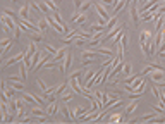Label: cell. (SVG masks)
<instances>
[{"label":"cell","instance_id":"6da1fadb","mask_svg":"<svg viewBox=\"0 0 165 124\" xmlns=\"http://www.w3.org/2000/svg\"><path fill=\"white\" fill-rule=\"evenodd\" d=\"M7 81H11L9 85H12V86H14L17 91H21V93L24 91V81H22L21 76H9Z\"/></svg>","mask_w":165,"mask_h":124},{"label":"cell","instance_id":"7a4b0ae2","mask_svg":"<svg viewBox=\"0 0 165 124\" xmlns=\"http://www.w3.org/2000/svg\"><path fill=\"white\" fill-rule=\"evenodd\" d=\"M22 59H24V52L16 53V55H12V57H9V59H5V60H4V64H2V69L9 67V66H12V64H17V62H21Z\"/></svg>","mask_w":165,"mask_h":124},{"label":"cell","instance_id":"3957f363","mask_svg":"<svg viewBox=\"0 0 165 124\" xmlns=\"http://www.w3.org/2000/svg\"><path fill=\"white\" fill-rule=\"evenodd\" d=\"M122 30H124V24L117 23V24H115V26H114V28H112V30H110V31H108V33H107V34H105V36H103V38H102V41H108V40H110V38H114V36H115V34H117V33H119V31H122Z\"/></svg>","mask_w":165,"mask_h":124},{"label":"cell","instance_id":"277c9868","mask_svg":"<svg viewBox=\"0 0 165 124\" xmlns=\"http://www.w3.org/2000/svg\"><path fill=\"white\" fill-rule=\"evenodd\" d=\"M93 7H95V11L98 12V16L102 19H105V21H108V19H110V14L107 12V9H105V5H103V4L96 2V4H93Z\"/></svg>","mask_w":165,"mask_h":124},{"label":"cell","instance_id":"5b68a950","mask_svg":"<svg viewBox=\"0 0 165 124\" xmlns=\"http://www.w3.org/2000/svg\"><path fill=\"white\" fill-rule=\"evenodd\" d=\"M71 64H72V53L67 52L66 53V60L60 64V72H62V74H67V69L71 67Z\"/></svg>","mask_w":165,"mask_h":124},{"label":"cell","instance_id":"8992f818","mask_svg":"<svg viewBox=\"0 0 165 124\" xmlns=\"http://www.w3.org/2000/svg\"><path fill=\"white\" fill-rule=\"evenodd\" d=\"M150 79H151V83H157V81H160V79H165V71L163 69H153L151 74H150Z\"/></svg>","mask_w":165,"mask_h":124},{"label":"cell","instance_id":"52a82bcc","mask_svg":"<svg viewBox=\"0 0 165 124\" xmlns=\"http://www.w3.org/2000/svg\"><path fill=\"white\" fill-rule=\"evenodd\" d=\"M131 21L134 26L140 23V17H138V2H134V0L131 2Z\"/></svg>","mask_w":165,"mask_h":124},{"label":"cell","instance_id":"ba28073f","mask_svg":"<svg viewBox=\"0 0 165 124\" xmlns=\"http://www.w3.org/2000/svg\"><path fill=\"white\" fill-rule=\"evenodd\" d=\"M45 110H47V116H55V114L59 112V98H57V100H52L50 105Z\"/></svg>","mask_w":165,"mask_h":124},{"label":"cell","instance_id":"9c48e42d","mask_svg":"<svg viewBox=\"0 0 165 124\" xmlns=\"http://www.w3.org/2000/svg\"><path fill=\"white\" fill-rule=\"evenodd\" d=\"M28 40L43 41L45 40V33H41V31H28Z\"/></svg>","mask_w":165,"mask_h":124},{"label":"cell","instance_id":"30bf717a","mask_svg":"<svg viewBox=\"0 0 165 124\" xmlns=\"http://www.w3.org/2000/svg\"><path fill=\"white\" fill-rule=\"evenodd\" d=\"M67 52H69V50H67V47H62V48L57 50V53H55L53 59H52V60H53V64H55V66L59 64L60 59H62V57H66V53H67Z\"/></svg>","mask_w":165,"mask_h":124},{"label":"cell","instance_id":"8fae6325","mask_svg":"<svg viewBox=\"0 0 165 124\" xmlns=\"http://www.w3.org/2000/svg\"><path fill=\"white\" fill-rule=\"evenodd\" d=\"M0 45H2V57H5V55H7V52H9V48H11V45H12L11 38H2Z\"/></svg>","mask_w":165,"mask_h":124},{"label":"cell","instance_id":"7c38bea8","mask_svg":"<svg viewBox=\"0 0 165 124\" xmlns=\"http://www.w3.org/2000/svg\"><path fill=\"white\" fill-rule=\"evenodd\" d=\"M76 95L77 93L72 90V88H67V90L60 95V100H62V102H69V100H72V97H76Z\"/></svg>","mask_w":165,"mask_h":124},{"label":"cell","instance_id":"4fadbf2b","mask_svg":"<svg viewBox=\"0 0 165 124\" xmlns=\"http://www.w3.org/2000/svg\"><path fill=\"white\" fill-rule=\"evenodd\" d=\"M136 107H138V100L134 98V100H132L131 103H129V105L126 107V110H124V119H127V117L131 116L132 112H134V110H136Z\"/></svg>","mask_w":165,"mask_h":124},{"label":"cell","instance_id":"5bb4252c","mask_svg":"<svg viewBox=\"0 0 165 124\" xmlns=\"http://www.w3.org/2000/svg\"><path fill=\"white\" fill-rule=\"evenodd\" d=\"M38 28H40V31L41 33H45V31H47V28L50 26V23H48V19H47V16H43V17H40L38 19Z\"/></svg>","mask_w":165,"mask_h":124},{"label":"cell","instance_id":"9a60e30c","mask_svg":"<svg viewBox=\"0 0 165 124\" xmlns=\"http://www.w3.org/2000/svg\"><path fill=\"white\" fill-rule=\"evenodd\" d=\"M22 98H24L26 103H30V105H38L36 98H34L33 93H26V91H22Z\"/></svg>","mask_w":165,"mask_h":124},{"label":"cell","instance_id":"2e32d148","mask_svg":"<svg viewBox=\"0 0 165 124\" xmlns=\"http://www.w3.org/2000/svg\"><path fill=\"white\" fill-rule=\"evenodd\" d=\"M98 53H102V55H108V57H115V47H112V48L98 47Z\"/></svg>","mask_w":165,"mask_h":124},{"label":"cell","instance_id":"e0dca14e","mask_svg":"<svg viewBox=\"0 0 165 124\" xmlns=\"http://www.w3.org/2000/svg\"><path fill=\"white\" fill-rule=\"evenodd\" d=\"M19 76L22 78V81H26V76H28V66H26L24 59L19 62Z\"/></svg>","mask_w":165,"mask_h":124},{"label":"cell","instance_id":"ac0fdd59","mask_svg":"<svg viewBox=\"0 0 165 124\" xmlns=\"http://www.w3.org/2000/svg\"><path fill=\"white\" fill-rule=\"evenodd\" d=\"M96 55H100L98 52H93L89 48H85L81 52V59H96Z\"/></svg>","mask_w":165,"mask_h":124},{"label":"cell","instance_id":"d6986e66","mask_svg":"<svg viewBox=\"0 0 165 124\" xmlns=\"http://www.w3.org/2000/svg\"><path fill=\"white\" fill-rule=\"evenodd\" d=\"M67 88H69V79H67V81H64V83H60V86L57 88V90H55V97L60 98V95H62L64 91L67 90Z\"/></svg>","mask_w":165,"mask_h":124},{"label":"cell","instance_id":"ffe728a7","mask_svg":"<svg viewBox=\"0 0 165 124\" xmlns=\"http://www.w3.org/2000/svg\"><path fill=\"white\" fill-rule=\"evenodd\" d=\"M30 9H31V4H24L21 9H19V17H21V19H28V12H30Z\"/></svg>","mask_w":165,"mask_h":124},{"label":"cell","instance_id":"44dd1931","mask_svg":"<svg viewBox=\"0 0 165 124\" xmlns=\"http://www.w3.org/2000/svg\"><path fill=\"white\" fill-rule=\"evenodd\" d=\"M153 36H155L153 33H150L148 30H143V31L140 33V43H143V41H148L150 38H153Z\"/></svg>","mask_w":165,"mask_h":124},{"label":"cell","instance_id":"7402d4cb","mask_svg":"<svg viewBox=\"0 0 165 124\" xmlns=\"http://www.w3.org/2000/svg\"><path fill=\"white\" fill-rule=\"evenodd\" d=\"M153 12L155 11H143V14L140 16V21H153Z\"/></svg>","mask_w":165,"mask_h":124},{"label":"cell","instance_id":"603a6c76","mask_svg":"<svg viewBox=\"0 0 165 124\" xmlns=\"http://www.w3.org/2000/svg\"><path fill=\"white\" fill-rule=\"evenodd\" d=\"M60 112H62V116L66 117V121H72V114L69 112V107H67L66 103H62V105H60Z\"/></svg>","mask_w":165,"mask_h":124},{"label":"cell","instance_id":"cb8c5ba5","mask_svg":"<svg viewBox=\"0 0 165 124\" xmlns=\"http://www.w3.org/2000/svg\"><path fill=\"white\" fill-rule=\"evenodd\" d=\"M31 112H33L34 117H43V116H47V110L41 109V107H38V105H34L33 109H31Z\"/></svg>","mask_w":165,"mask_h":124},{"label":"cell","instance_id":"d4e9b609","mask_svg":"<svg viewBox=\"0 0 165 124\" xmlns=\"http://www.w3.org/2000/svg\"><path fill=\"white\" fill-rule=\"evenodd\" d=\"M91 7H93V0H85L83 5H81V9H79V12L81 14H86V11H89Z\"/></svg>","mask_w":165,"mask_h":124},{"label":"cell","instance_id":"484cf974","mask_svg":"<svg viewBox=\"0 0 165 124\" xmlns=\"http://www.w3.org/2000/svg\"><path fill=\"white\" fill-rule=\"evenodd\" d=\"M163 23H165V16L162 14L160 17H158L157 21H155V33H157V31H160L162 28H163Z\"/></svg>","mask_w":165,"mask_h":124},{"label":"cell","instance_id":"4316f807","mask_svg":"<svg viewBox=\"0 0 165 124\" xmlns=\"http://www.w3.org/2000/svg\"><path fill=\"white\" fill-rule=\"evenodd\" d=\"M127 43H129V31H124V36L121 40V45H122V50L127 52Z\"/></svg>","mask_w":165,"mask_h":124},{"label":"cell","instance_id":"83f0119b","mask_svg":"<svg viewBox=\"0 0 165 124\" xmlns=\"http://www.w3.org/2000/svg\"><path fill=\"white\" fill-rule=\"evenodd\" d=\"M131 72H132V66L129 64V62H124V69H122V76H131ZM122 78V79H124Z\"/></svg>","mask_w":165,"mask_h":124},{"label":"cell","instance_id":"f1b7e54d","mask_svg":"<svg viewBox=\"0 0 165 124\" xmlns=\"http://www.w3.org/2000/svg\"><path fill=\"white\" fill-rule=\"evenodd\" d=\"M119 23V17L117 16H112V17L108 19V21H107V24H105V28H110V30H112V28L115 26V24Z\"/></svg>","mask_w":165,"mask_h":124},{"label":"cell","instance_id":"f546056e","mask_svg":"<svg viewBox=\"0 0 165 124\" xmlns=\"http://www.w3.org/2000/svg\"><path fill=\"white\" fill-rule=\"evenodd\" d=\"M155 114H157V112H155V110H153V114H144V116L138 117V119H136V121H140V122H148V121H151V119H153V117H155Z\"/></svg>","mask_w":165,"mask_h":124},{"label":"cell","instance_id":"4dcf8cb0","mask_svg":"<svg viewBox=\"0 0 165 124\" xmlns=\"http://www.w3.org/2000/svg\"><path fill=\"white\" fill-rule=\"evenodd\" d=\"M43 48L47 50V52H50L52 55H55V53H57V50H59V48H55L53 45H50V43H45V45H43Z\"/></svg>","mask_w":165,"mask_h":124},{"label":"cell","instance_id":"1f68e13d","mask_svg":"<svg viewBox=\"0 0 165 124\" xmlns=\"http://www.w3.org/2000/svg\"><path fill=\"white\" fill-rule=\"evenodd\" d=\"M122 117H124V114H112V116L108 117V121H110V122H119Z\"/></svg>","mask_w":165,"mask_h":124},{"label":"cell","instance_id":"d6a6232c","mask_svg":"<svg viewBox=\"0 0 165 124\" xmlns=\"http://www.w3.org/2000/svg\"><path fill=\"white\" fill-rule=\"evenodd\" d=\"M4 12H5V14H9L11 17H14V19H17V17H19V12H14L12 9H9V7H5V9H4Z\"/></svg>","mask_w":165,"mask_h":124},{"label":"cell","instance_id":"836d02e7","mask_svg":"<svg viewBox=\"0 0 165 124\" xmlns=\"http://www.w3.org/2000/svg\"><path fill=\"white\" fill-rule=\"evenodd\" d=\"M83 74H85V69H77V71L71 72V76H69V78H81Z\"/></svg>","mask_w":165,"mask_h":124},{"label":"cell","instance_id":"e575fe53","mask_svg":"<svg viewBox=\"0 0 165 124\" xmlns=\"http://www.w3.org/2000/svg\"><path fill=\"white\" fill-rule=\"evenodd\" d=\"M36 83H38V88H40V90H41V93L48 90V86H47V85H45V81H43V79H38Z\"/></svg>","mask_w":165,"mask_h":124},{"label":"cell","instance_id":"d590c367","mask_svg":"<svg viewBox=\"0 0 165 124\" xmlns=\"http://www.w3.org/2000/svg\"><path fill=\"white\" fill-rule=\"evenodd\" d=\"M31 9H33L36 14H43V11H41V7H40V4H36V2H33L31 4Z\"/></svg>","mask_w":165,"mask_h":124},{"label":"cell","instance_id":"8d00e7d4","mask_svg":"<svg viewBox=\"0 0 165 124\" xmlns=\"http://www.w3.org/2000/svg\"><path fill=\"white\" fill-rule=\"evenodd\" d=\"M76 23L79 24V26H83V24H86V14H81L79 17L76 19Z\"/></svg>","mask_w":165,"mask_h":124},{"label":"cell","instance_id":"74e56055","mask_svg":"<svg viewBox=\"0 0 165 124\" xmlns=\"http://www.w3.org/2000/svg\"><path fill=\"white\" fill-rule=\"evenodd\" d=\"M93 62H96V59H81V64L83 66H89V64H93Z\"/></svg>","mask_w":165,"mask_h":124},{"label":"cell","instance_id":"f35d334b","mask_svg":"<svg viewBox=\"0 0 165 124\" xmlns=\"http://www.w3.org/2000/svg\"><path fill=\"white\" fill-rule=\"evenodd\" d=\"M83 2H85V0H72L74 9H76V11H79V9H81V5H83Z\"/></svg>","mask_w":165,"mask_h":124},{"label":"cell","instance_id":"ab89813d","mask_svg":"<svg viewBox=\"0 0 165 124\" xmlns=\"http://www.w3.org/2000/svg\"><path fill=\"white\" fill-rule=\"evenodd\" d=\"M151 109H153L157 114H163V107L162 105H151Z\"/></svg>","mask_w":165,"mask_h":124},{"label":"cell","instance_id":"60d3db41","mask_svg":"<svg viewBox=\"0 0 165 124\" xmlns=\"http://www.w3.org/2000/svg\"><path fill=\"white\" fill-rule=\"evenodd\" d=\"M102 4H105V5H114V7H115V2H114V0H102Z\"/></svg>","mask_w":165,"mask_h":124},{"label":"cell","instance_id":"b9f144b4","mask_svg":"<svg viewBox=\"0 0 165 124\" xmlns=\"http://www.w3.org/2000/svg\"><path fill=\"white\" fill-rule=\"evenodd\" d=\"M12 2H21V0H12Z\"/></svg>","mask_w":165,"mask_h":124},{"label":"cell","instance_id":"7bdbcfd3","mask_svg":"<svg viewBox=\"0 0 165 124\" xmlns=\"http://www.w3.org/2000/svg\"><path fill=\"white\" fill-rule=\"evenodd\" d=\"M55 2H57V4H59V0H55Z\"/></svg>","mask_w":165,"mask_h":124}]
</instances>
